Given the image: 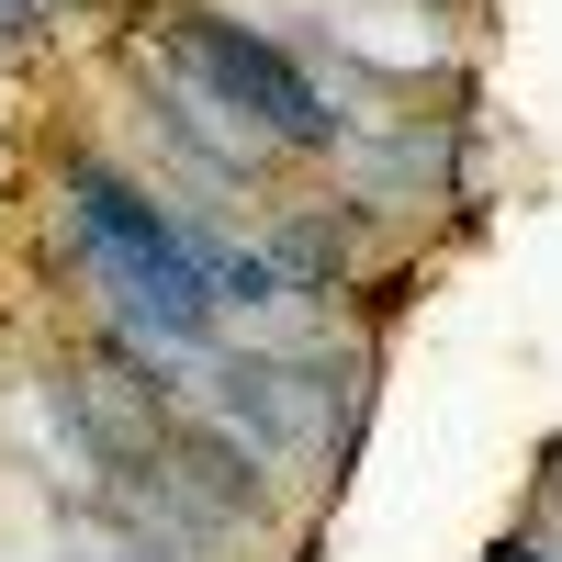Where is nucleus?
I'll use <instances>...</instances> for the list:
<instances>
[{"label": "nucleus", "mask_w": 562, "mask_h": 562, "mask_svg": "<svg viewBox=\"0 0 562 562\" xmlns=\"http://www.w3.org/2000/svg\"><path fill=\"white\" fill-rule=\"evenodd\" d=\"M169 57L192 68V113L259 124V135H281V147H315V135H326L315 79L281 57V45H259L248 23H180V45H169Z\"/></svg>", "instance_id": "f257e3e1"}, {"label": "nucleus", "mask_w": 562, "mask_h": 562, "mask_svg": "<svg viewBox=\"0 0 562 562\" xmlns=\"http://www.w3.org/2000/svg\"><path fill=\"white\" fill-rule=\"evenodd\" d=\"M506 562H540V551H506Z\"/></svg>", "instance_id": "f03ea898"}]
</instances>
